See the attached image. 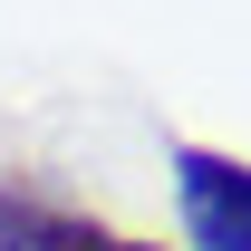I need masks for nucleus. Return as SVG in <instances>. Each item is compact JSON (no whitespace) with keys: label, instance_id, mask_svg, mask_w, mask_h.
Here are the masks:
<instances>
[{"label":"nucleus","instance_id":"f257e3e1","mask_svg":"<svg viewBox=\"0 0 251 251\" xmlns=\"http://www.w3.org/2000/svg\"><path fill=\"white\" fill-rule=\"evenodd\" d=\"M174 203L193 251H251V164L213 145H174Z\"/></svg>","mask_w":251,"mask_h":251},{"label":"nucleus","instance_id":"f03ea898","mask_svg":"<svg viewBox=\"0 0 251 251\" xmlns=\"http://www.w3.org/2000/svg\"><path fill=\"white\" fill-rule=\"evenodd\" d=\"M68 232H77V213H68L58 193L0 174V251H68Z\"/></svg>","mask_w":251,"mask_h":251},{"label":"nucleus","instance_id":"7ed1b4c3","mask_svg":"<svg viewBox=\"0 0 251 251\" xmlns=\"http://www.w3.org/2000/svg\"><path fill=\"white\" fill-rule=\"evenodd\" d=\"M68 251H155V242H126V232H97V222H77V232H68Z\"/></svg>","mask_w":251,"mask_h":251}]
</instances>
